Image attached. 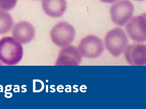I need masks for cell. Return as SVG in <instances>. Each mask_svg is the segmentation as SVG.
I'll return each instance as SVG.
<instances>
[{
  "mask_svg": "<svg viewBox=\"0 0 146 109\" xmlns=\"http://www.w3.org/2000/svg\"><path fill=\"white\" fill-rule=\"evenodd\" d=\"M23 48L19 41L11 37L0 40V61L5 65L18 64L23 58Z\"/></svg>",
  "mask_w": 146,
  "mask_h": 109,
  "instance_id": "1",
  "label": "cell"
},
{
  "mask_svg": "<svg viewBox=\"0 0 146 109\" xmlns=\"http://www.w3.org/2000/svg\"><path fill=\"white\" fill-rule=\"evenodd\" d=\"M106 48L113 57H118L128 46V39L124 31L118 27L109 31L105 38Z\"/></svg>",
  "mask_w": 146,
  "mask_h": 109,
  "instance_id": "2",
  "label": "cell"
},
{
  "mask_svg": "<svg viewBox=\"0 0 146 109\" xmlns=\"http://www.w3.org/2000/svg\"><path fill=\"white\" fill-rule=\"evenodd\" d=\"M76 37V30L66 22H60L50 31L51 39L55 45L64 47L71 44Z\"/></svg>",
  "mask_w": 146,
  "mask_h": 109,
  "instance_id": "3",
  "label": "cell"
},
{
  "mask_svg": "<svg viewBox=\"0 0 146 109\" xmlns=\"http://www.w3.org/2000/svg\"><path fill=\"white\" fill-rule=\"evenodd\" d=\"M133 5L129 0H120L111 7V18L114 24L122 27L133 18Z\"/></svg>",
  "mask_w": 146,
  "mask_h": 109,
  "instance_id": "4",
  "label": "cell"
},
{
  "mask_svg": "<svg viewBox=\"0 0 146 109\" xmlns=\"http://www.w3.org/2000/svg\"><path fill=\"white\" fill-rule=\"evenodd\" d=\"M78 47L81 55L89 59L99 57L104 50L102 40L93 35H88L82 39Z\"/></svg>",
  "mask_w": 146,
  "mask_h": 109,
  "instance_id": "5",
  "label": "cell"
},
{
  "mask_svg": "<svg viewBox=\"0 0 146 109\" xmlns=\"http://www.w3.org/2000/svg\"><path fill=\"white\" fill-rule=\"evenodd\" d=\"M126 26V32L133 41L144 42L146 40V13L131 19Z\"/></svg>",
  "mask_w": 146,
  "mask_h": 109,
  "instance_id": "6",
  "label": "cell"
},
{
  "mask_svg": "<svg viewBox=\"0 0 146 109\" xmlns=\"http://www.w3.org/2000/svg\"><path fill=\"white\" fill-rule=\"evenodd\" d=\"M82 57L80 51L72 45H68L60 50L55 66H78Z\"/></svg>",
  "mask_w": 146,
  "mask_h": 109,
  "instance_id": "7",
  "label": "cell"
},
{
  "mask_svg": "<svg viewBox=\"0 0 146 109\" xmlns=\"http://www.w3.org/2000/svg\"><path fill=\"white\" fill-rule=\"evenodd\" d=\"M125 57L127 62L131 66H145L146 65V46L134 44L127 46Z\"/></svg>",
  "mask_w": 146,
  "mask_h": 109,
  "instance_id": "8",
  "label": "cell"
},
{
  "mask_svg": "<svg viewBox=\"0 0 146 109\" xmlns=\"http://www.w3.org/2000/svg\"><path fill=\"white\" fill-rule=\"evenodd\" d=\"M12 35L14 38L21 44L31 42L35 37V29L33 25L27 21H21L13 27Z\"/></svg>",
  "mask_w": 146,
  "mask_h": 109,
  "instance_id": "9",
  "label": "cell"
},
{
  "mask_svg": "<svg viewBox=\"0 0 146 109\" xmlns=\"http://www.w3.org/2000/svg\"><path fill=\"white\" fill-rule=\"evenodd\" d=\"M42 5L46 14L54 18L62 16L67 9L66 0H42Z\"/></svg>",
  "mask_w": 146,
  "mask_h": 109,
  "instance_id": "10",
  "label": "cell"
},
{
  "mask_svg": "<svg viewBox=\"0 0 146 109\" xmlns=\"http://www.w3.org/2000/svg\"><path fill=\"white\" fill-rule=\"evenodd\" d=\"M13 24V20L11 15L0 9V34H5L9 32Z\"/></svg>",
  "mask_w": 146,
  "mask_h": 109,
  "instance_id": "11",
  "label": "cell"
},
{
  "mask_svg": "<svg viewBox=\"0 0 146 109\" xmlns=\"http://www.w3.org/2000/svg\"><path fill=\"white\" fill-rule=\"evenodd\" d=\"M18 0H0V9L5 12L13 9L17 5Z\"/></svg>",
  "mask_w": 146,
  "mask_h": 109,
  "instance_id": "12",
  "label": "cell"
},
{
  "mask_svg": "<svg viewBox=\"0 0 146 109\" xmlns=\"http://www.w3.org/2000/svg\"><path fill=\"white\" fill-rule=\"evenodd\" d=\"M101 1H102V2L104 3H112L113 2H115L118 0H100Z\"/></svg>",
  "mask_w": 146,
  "mask_h": 109,
  "instance_id": "13",
  "label": "cell"
},
{
  "mask_svg": "<svg viewBox=\"0 0 146 109\" xmlns=\"http://www.w3.org/2000/svg\"><path fill=\"white\" fill-rule=\"evenodd\" d=\"M135 1H145V0H135Z\"/></svg>",
  "mask_w": 146,
  "mask_h": 109,
  "instance_id": "14",
  "label": "cell"
}]
</instances>
